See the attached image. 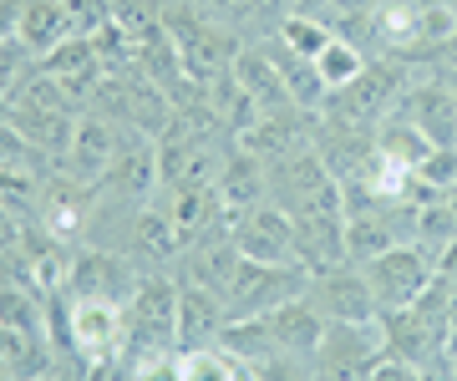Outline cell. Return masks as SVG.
<instances>
[{
    "label": "cell",
    "mask_w": 457,
    "mask_h": 381,
    "mask_svg": "<svg viewBox=\"0 0 457 381\" xmlns=\"http://www.w3.org/2000/svg\"><path fill=\"white\" fill-rule=\"evenodd\" d=\"M163 31H168V41H173V51H179L183 77L194 87H209V82H219V77H228V71H234V56L245 51V41L228 31V26H219L213 16H204L194 0H168Z\"/></svg>",
    "instance_id": "cell-1"
},
{
    "label": "cell",
    "mask_w": 457,
    "mask_h": 381,
    "mask_svg": "<svg viewBox=\"0 0 457 381\" xmlns=\"http://www.w3.org/2000/svg\"><path fill=\"white\" fill-rule=\"evenodd\" d=\"M411 77H417V67H411L407 56H371L356 82H345V87L330 92L320 117L351 122V128H371L376 133V122L386 112H396V102H402V92L411 87Z\"/></svg>",
    "instance_id": "cell-2"
},
{
    "label": "cell",
    "mask_w": 457,
    "mask_h": 381,
    "mask_svg": "<svg viewBox=\"0 0 457 381\" xmlns=\"http://www.w3.org/2000/svg\"><path fill=\"white\" fill-rule=\"evenodd\" d=\"M122 320H128V341H122V356L128 361L179 351V280L168 269L143 275V285L122 305Z\"/></svg>",
    "instance_id": "cell-3"
},
{
    "label": "cell",
    "mask_w": 457,
    "mask_h": 381,
    "mask_svg": "<svg viewBox=\"0 0 457 381\" xmlns=\"http://www.w3.org/2000/svg\"><path fill=\"white\" fill-rule=\"evenodd\" d=\"M361 275H366V285H371L376 311L396 315V311H407V305H417V300L427 295V285L437 280V254L407 239V244H392L386 254L366 260Z\"/></svg>",
    "instance_id": "cell-4"
},
{
    "label": "cell",
    "mask_w": 457,
    "mask_h": 381,
    "mask_svg": "<svg viewBox=\"0 0 457 381\" xmlns=\"http://www.w3.org/2000/svg\"><path fill=\"white\" fill-rule=\"evenodd\" d=\"M264 183H270V203H279L285 214H305V209H320V203L341 199V183L326 168V158L315 153V143L285 153L275 163H264Z\"/></svg>",
    "instance_id": "cell-5"
},
{
    "label": "cell",
    "mask_w": 457,
    "mask_h": 381,
    "mask_svg": "<svg viewBox=\"0 0 457 381\" xmlns=\"http://www.w3.org/2000/svg\"><path fill=\"white\" fill-rule=\"evenodd\" d=\"M305 280H311V269H300V265H260V260H239L234 280L224 285L228 320H254V315L279 311L285 300L305 295Z\"/></svg>",
    "instance_id": "cell-6"
},
{
    "label": "cell",
    "mask_w": 457,
    "mask_h": 381,
    "mask_svg": "<svg viewBox=\"0 0 457 381\" xmlns=\"http://www.w3.org/2000/svg\"><path fill=\"white\" fill-rule=\"evenodd\" d=\"M381 356H386L381 320H366V326L326 320V335H320L311 366H315V381H366Z\"/></svg>",
    "instance_id": "cell-7"
},
{
    "label": "cell",
    "mask_w": 457,
    "mask_h": 381,
    "mask_svg": "<svg viewBox=\"0 0 457 381\" xmlns=\"http://www.w3.org/2000/svg\"><path fill=\"white\" fill-rule=\"evenodd\" d=\"M137 285H143V269L132 265L122 249L77 244V254H71V275H66L62 295L66 300H107V305H128Z\"/></svg>",
    "instance_id": "cell-8"
},
{
    "label": "cell",
    "mask_w": 457,
    "mask_h": 381,
    "mask_svg": "<svg viewBox=\"0 0 457 381\" xmlns=\"http://www.w3.org/2000/svg\"><path fill=\"white\" fill-rule=\"evenodd\" d=\"M228 239L239 249V260H260V265H300L295 260V219L279 203H254L245 214L228 219Z\"/></svg>",
    "instance_id": "cell-9"
},
{
    "label": "cell",
    "mask_w": 457,
    "mask_h": 381,
    "mask_svg": "<svg viewBox=\"0 0 457 381\" xmlns=\"http://www.w3.org/2000/svg\"><path fill=\"white\" fill-rule=\"evenodd\" d=\"M122 133H128V128H117L112 117H102L97 107H87V112L77 117V133H71V143H66V153L56 158V168H62L66 178H77V183H92V188H97V183L107 178V168L117 163V148H122Z\"/></svg>",
    "instance_id": "cell-10"
},
{
    "label": "cell",
    "mask_w": 457,
    "mask_h": 381,
    "mask_svg": "<svg viewBox=\"0 0 457 381\" xmlns=\"http://www.w3.org/2000/svg\"><path fill=\"white\" fill-rule=\"evenodd\" d=\"M396 112L407 117L432 148H457V97L437 67L422 71V77H411V87L396 102Z\"/></svg>",
    "instance_id": "cell-11"
},
{
    "label": "cell",
    "mask_w": 457,
    "mask_h": 381,
    "mask_svg": "<svg viewBox=\"0 0 457 381\" xmlns=\"http://www.w3.org/2000/svg\"><path fill=\"white\" fill-rule=\"evenodd\" d=\"M305 300L326 320H341V326H366L376 320V300H371V285L361 275V265H330V269H315L305 280Z\"/></svg>",
    "instance_id": "cell-12"
},
{
    "label": "cell",
    "mask_w": 457,
    "mask_h": 381,
    "mask_svg": "<svg viewBox=\"0 0 457 381\" xmlns=\"http://www.w3.org/2000/svg\"><path fill=\"white\" fill-rule=\"evenodd\" d=\"M295 260L311 275L330 265H345V203L341 199L295 214Z\"/></svg>",
    "instance_id": "cell-13"
},
{
    "label": "cell",
    "mask_w": 457,
    "mask_h": 381,
    "mask_svg": "<svg viewBox=\"0 0 457 381\" xmlns=\"http://www.w3.org/2000/svg\"><path fill=\"white\" fill-rule=\"evenodd\" d=\"M41 71H46L51 82L62 87V92L77 102L82 112L92 107L102 77H107V67L97 62V51H92V41H87V36H71V41H62L56 51H46V56H41Z\"/></svg>",
    "instance_id": "cell-14"
},
{
    "label": "cell",
    "mask_w": 457,
    "mask_h": 381,
    "mask_svg": "<svg viewBox=\"0 0 457 381\" xmlns=\"http://www.w3.org/2000/svg\"><path fill=\"white\" fill-rule=\"evenodd\" d=\"M228 326V305L219 290L204 285H179V351L219 346V335Z\"/></svg>",
    "instance_id": "cell-15"
},
{
    "label": "cell",
    "mask_w": 457,
    "mask_h": 381,
    "mask_svg": "<svg viewBox=\"0 0 457 381\" xmlns=\"http://www.w3.org/2000/svg\"><path fill=\"white\" fill-rule=\"evenodd\" d=\"M77 36V21H71V0H21V16H16V41L36 51V62L56 51L62 41Z\"/></svg>",
    "instance_id": "cell-16"
},
{
    "label": "cell",
    "mask_w": 457,
    "mask_h": 381,
    "mask_svg": "<svg viewBox=\"0 0 457 381\" xmlns=\"http://www.w3.org/2000/svg\"><path fill=\"white\" fill-rule=\"evenodd\" d=\"M213 188H219V199H224L228 219L245 214V209H254V203L270 199V183H264V163L260 158H249L239 143L224 153V163H219V178H213Z\"/></svg>",
    "instance_id": "cell-17"
},
{
    "label": "cell",
    "mask_w": 457,
    "mask_h": 381,
    "mask_svg": "<svg viewBox=\"0 0 457 381\" xmlns=\"http://www.w3.org/2000/svg\"><path fill=\"white\" fill-rule=\"evenodd\" d=\"M183 381H254V366L224 346L183 351Z\"/></svg>",
    "instance_id": "cell-18"
},
{
    "label": "cell",
    "mask_w": 457,
    "mask_h": 381,
    "mask_svg": "<svg viewBox=\"0 0 457 381\" xmlns=\"http://www.w3.org/2000/svg\"><path fill=\"white\" fill-rule=\"evenodd\" d=\"M366 51L361 46H351V41H341V36H330V46L315 56V67H320V82L336 92V87H345V82H356L361 71H366Z\"/></svg>",
    "instance_id": "cell-19"
},
{
    "label": "cell",
    "mask_w": 457,
    "mask_h": 381,
    "mask_svg": "<svg viewBox=\"0 0 457 381\" xmlns=\"http://www.w3.org/2000/svg\"><path fill=\"white\" fill-rule=\"evenodd\" d=\"M330 21H315V16H300V11H290V16L279 21V31H275V41H285V46L295 51V56H320V51L330 46Z\"/></svg>",
    "instance_id": "cell-20"
},
{
    "label": "cell",
    "mask_w": 457,
    "mask_h": 381,
    "mask_svg": "<svg viewBox=\"0 0 457 381\" xmlns=\"http://www.w3.org/2000/svg\"><path fill=\"white\" fill-rule=\"evenodd\" d=\"M36 67H41V62H36V51L26 46V41H16V36L0 41V102L16 97L21 87L36 77Z\"/></svg>",
    "instance_id": "cell-21"
},
{
    "label": "cell",
    "mask_w": 457,
    "mask_h": 381,
    "mask_svg": "<svg viewBox=\"0 0 457 381\" xmlns=\"http://www.w3.org/2000/svg\"><path fill=\"white\" fill-rule=\"evenodd\" d=\"M132 381H183V351H163V356L132 361Z\"/></svg>",
    "instance_id": "cell-22"
},
{
    "label": "cell",
    "mask_w": 457,
    "mask_h": 381,
    "mask_svg": "<svg viewBox=\"0 0 457 381\" xmlns=\"http://www.w3.org/2000/svg\"><path fill=\"white\" fill-rule=\"evenodd\" d=\"M366 381H427V371L422 366H411V361H402V356H381Z\"/></svg>",
    "instance_id": "cell-23"
},
{
    "label": "cell",
    "mask_w": 457,
    "mask_h": 381,
    "mask_svg": "<svg viewBox=\"0 0 457 381\" xmlns=\"http://www.w3.org/2000/svg\"><path fill=\"white\" fill-rule=\"evenodd\" d=\"M82 381H132V361H128V356H102V361H87Z\"/></svg>",
    "instance_id": "cell-24"
},
{
    "label": "cell",
    "mask_w": 457,
    "mask_h": 381,
    "mask_svg": "<svg viewBox=\"0 0 457 381\" xmlns=\"http://www.w3.org/2000/svg\"><path fill=\"white\" fill-rule=\"evenodd\" d=\"M21 239V219L11 214V209H5V203H0V249H11Z\"/></svg>",
    "instance_id": "cell-25"
},
{
    "label": "cell",
    "mask_w": 457,
    "mask_h": 381,
    "mask_svg": "<svg viewBox=\"0 0 457 381\" xmlns=\"http://www.w3.org/2000/svg\"><path fill=\"white\" fill-rule=\"evenodd\" d=\"M381 0H330V21L336 16H361V11H376Z\"/></svg>",
    "instance_id": "cell-26"
},
{
    "label": "cell",
    "mask_w": 457,
    "mask_h": 381,
    "mask_svg": "<svg viewBox=\"0 0 457 381\" xmlns=\"http://www.w3.org/2000/svg\"><path fill=\"white\" fill-rule=\"evenodd\" d=\"M16 16H21V0H0V41L16 36Z\"/></svg>",
    "instance_id": "cell-27"
},
{
    "label": "cell",
    "mask_w": 457,
    "mask_h": 381,
    "mask_svg": "<svg viewBox=\"0 0 457 381\" xmlns=\"http://www.w3.org/2000/svg\"><path fill=\"white\" fill-rule=\"evenodd\" d=\"M442 77H447V87H453V97H457V71H442Z\"/></svg>",
    "instance_id": "cell-28"
},
{
    "label": "cell",
    "mask_w": 457,
    "mask_h": 381,
    "mask_svg": "<svg viewBox=\"0 0 457 381\" xmlns=\"http://www.w3.org/2000/svg\"><path fill=\"white\" fill-rule=\"evenodd\" d=\"M417 5H453V0H417Z\"/></svg>",
    "instance_id": "cell-29"
},
{
    "label": "cell",
    "mask_w": 457,
    "mask_h": 381,
    "mask_svg": "<svg viewBox=\"0 0 457 381\" xmlns=\"http://www.w3.org/2000/svg\"><path fill=\"white\" fill-rule=\"evenodd\" d=\"M275 5H279V11H290V5H295V0H275Z\"/></svg>",
    "instance_id": "cell-30"
},
{
    "label": "cell",
    "mask_w": 457,
    "mask_h": 381,
    "mask_svg": "<svg viewBox=\"0 0 457 381\" xmlns=\"http://www.w3.org/2000/svg\"><path fill=\"white\" fill-rule=\"evenodd\" d=\"M453 16H457V0H453Z\"/></svg>",
    "instance_id": "cell-31"
},
{
    "label": "cell",
    "mask_w": 457,
    "mask_h": 381,
    "mask_svg": "<svg viewBox=\"0 0 457 381\" xmlns=\"http://www.w3.org/2000/svg\"><path fill=\"white\" fill-rule=\"evenodd\" d=\"M158 5H168V0H158Z\"/></svg>",
    "instance_id": "cell-32"
}]
</instances>
